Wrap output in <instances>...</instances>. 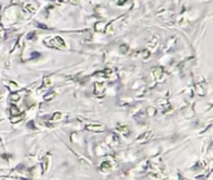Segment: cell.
I'll list each match as a JSON object with an SVG mask.
<instances>
[{"instance_id": "cell-1", "label": "cell", "mask_w": 213, "mask_h": 180, "mask_svg": "<svg viewBox=\"0 0 213 180\" xmlns=\"http://www.w3.org/2000/svg\"><path fill=\"white\" fill-rule=\"evenodd\" d=\"M44 43H45V45H48L49 48H55V49H64V48H65L64 40H63L61 38L47 39Z\"/></svg>"}, {"instance_id": "cell-2", "label": "cell", "mask_w": 213, "mask_h": 180, "mask_svg": "<svg viewBox=\"0 0 213 180\" xmlns=\"http://www.w3.org/2000/svg\"><path fill=\"white\" fill-rule=\"evenodd\" d=\"M85 129L89 131H95V133H100V131H104L105 130V126L104 125H100V124H89L85 126Z\"/></svg>"}, {"instance_id": "cell-3", "label": "cell", "mask_w": 213, "mask_h": 180, "mask_svg": "<svg viewBox=\"0 0 213 180\" xmlns=\"http://www.w3.org/2000/svg\"><path fill=\"white\" fill-rule=\"evenodd\" d=\"M94 88H95V91H94V94L95 95H100V94H103L104 93V85H102L100 83H95L94 84Z\"/></svg>"}, {"instance_id": "cell-4", "label": "cell", "mask_w": 213, "mask_h": 180, "mask_svg": "<svg viewBox=\"0 0 213 180\" xmlns=\"http://www.w3.org/2000/svg\"><path fill=\"white\" fill-rule=\"evenodd\" d=\"M105 26H106L105 23H103V21H98L97 24H95V26H94V29H95L97 31H104V30H105Z\"/></svg>"}, {"instance_id": "cell-5", "label": "cell", "mask_w": 213, "mask_h": 180, "mask_svg": "<svg viewBox=\"0 0 213 180\" xmlns=\"http://www.w3.org/2000/svg\"><path fill=\"white\" fill-rule=\"evenodd\" d=\"M153 73H154V76L157 78V80H159L161 76L163 75V69L162 68H155L154 70H153Z\"/></svg>"}, {"instance_id": "cell-6", "label": "cell", "mask_w": 213, "mask_h": 180, "mask_svg": "<svg viewBox=\"0 0 213 180\" xmlns=\"http://www.w3.org/2000/svg\"><path fill=\"white\" fill-rule=\"evenodd\" d=\"M10 114H11V116H15V115H19V114H21V111H20L15 105H11V106H10Z\"/></svg>"}, {"instance_id": "cell-7", "label": "cell", "mask_w": 213, "mask_h": 180, "mask_svg": "<svg viewBox=\"0 0 213 180\" xmlns=\"http://www.w3.org/2000/svg\"><path fill=\"white\" fill-rule=\"evenodd\" d=\"M152 135V131H147V133L142 134L139 138H138V141H147V139Z\"/></svg>"}, {"instance_id": "cell-8", "label": "cell", "mask_w": 213, "mask_h": 180, "mask_svg": "<svg viewBox=\"0 0 213 180\" xmlns=\"http://www.w3.org/2000/svg\"><path fill=\"white\" fill-rule=\"evenodd\" d=\"M110 168H112V164H110L109 161H104V163L100 165V169H102V170H110Z\"/></svg>"}, {"instance_id": "cell-9", "label": "cell", "mask_w": 213, "mask_h": 180, "mask_svg": "<svg viewBox=\"0 0 213 180\" xmlns=\"http://www.w3.org/2000/svg\"><path fill=\"white\" fill-rule=\"evenodd\" d=\"M20 120H23V115H21V114H19V115H15V116H11V123H13V124L19 123Z\"/></svg>"}, {"instance_id": "cell-10", "label": "cell", "mask_w": 213, "mask_h": 180, "mask_svg": "<svg viewBox=\"0 0 213 180\" xmlns=\"http://www.w3.org/2000/svg\"><path fill=\"white\" fill-rule=\"evenodd\" d=\"M19 99H20V95L18 94L16 91H15V93H13V94L10 95V101H14V103H15V101H18Z\"/></svg>"}, {"instance_id": "cell-11", "label": "cell", "mask_w": 213, "mask_h": 180, "mask_svg": "<svg viewBox=\"0 0 213 180\" xmlns=\"http://www.w3.org/2000/svg\"><path fill=\"white\" fill-rule=\"evenodd\" d=\"M118 130H119L120 133H123L124 135H129V129H128L127 126H118Z\"/></svg>"}, {"instance_id": "cell-12", "label": "cell", "mask_w": 213, "mask_h": 180, "mask_svg": "<svg viewBox=\"0 0 213 180\" xmlns=\"http://www.w3.org/2000/svg\"><path fill=\"white\" fill-rule=\"evenodd\" d=\"M9 88L11 89V91H13V93H15V91L18 90V85H16L14 81H10V83H9Z\"/></svg>"}, {"instance_id": "cell-13", "label": "cell", "mask_w": 213, "mask_h": 180, "mask_svg": "<svg viewBox=\"0 0 213 180\" xmlns=\"http://www.w3.org/2000/svg\"><path fill=\"white\" fill-rule=\"evenodd\" d=\"M61 118V113H59V111H57V113H54V115H53V118H51V120L53 121H58L59 119Z\"/></svg>"}, {"instance_id": "cell-14", "label": "cell", "mask_w": 213, "mask_h": 180, "mask_svg": "<svg viewBox=\"0 0 213 180\" xmlns=\"http://www.w3.org/2000/svg\"><path fill=\"white\" fill-rule=\"evenodd\" d=\"M50 83H51V80H50V76H45V78L43 79V85H44V86L50 85Z\"/></svg>"}, {"instance_id": "cell-15", "label": "cell", "mask_w": 213, "mask_h": 180, "mask_svg": "<svg viewBox=\"0 0 213 180\" xmlns=\"http://www.w3.org/2000/svg\"><path fill=\"white\" fill-rule=\"evenodd\" d=\"M54 96H55V94H54V93H48V94L44 96V100H45V101H49V100H51Z\"/></svg>"}, {"instance_id": "cell-16", "label": "cell", "mask_w": 213, "mask_h": 180, "mask_svg": "<svg viewBox=\"0 0 213 180\" xmlns=\"http://www.w3.org/2000/svg\"><path fill=\"white\" fill-rule=\"evenodd\" d=\"M119 50H120V53H123V54H126L127 51H128V45H126V44H123V45H120V46H119Z\"/></svg>"}, {"instance_id": "cell-17", "label": "cell", "mask_w": 213, "mask_h": 180, "mask_svg": "<svg viewBox=\"0 0 213 180\" xmlns=\"http://www.w3.org/2000/svg\"><path fill=\"white\" fill-rule=\"evenodd\" d=\"M26 126H28V129H31V130H37V128H35V124H34V121H33V120L26 124Z\"/></svg>"}, {"instance_id": "cell-18", "label": "cell", "mask_w": 213, "mask_h": 180, "mask_svg": "<svg viewBox=\"0 0 213 180\" xmlns=\"http://www.w3.org/2000/svg\"><path fill=\"white\" fill-rule=\"evenodd\" d=\"M38 58H40V53H38V51H34V53H31V55H30V59H31V60H34V59H38Z\"/></svg>"}, {"instance_id": "cell-19", "label": "cell", "mask_w": 213, "mask_h": 180, "mask_svg": "<svg viewBox=\"0 0 213 180\" xmlns=\"http://www.w3.org/2000/svg\"><path fill=\"white\" fill-rule=\"evenodd\" d=\"M147 113H148V115H149V116H152V115H154V114H155V110H154V108H148V110H147Z\"/></svg>"}, {"instance_id": "cell-20", "label": "cell", "mask_w": 213, "mask_h": 180, "mask_svg": "<svg viewBox=\"0 0 213 180\" xmlns=\"http://www.w3.org/2000/svg\"><path fill=\"white\" fill-rule=\"evenodd\" d=\"M28 39L29 40H34L35 39V33H30L29 35H28Z\"/></svg>"}, {"instance_id": "cell-21", "label": "cell", "mask_w": 213, "mask_h": 180, "mask_svg": "<svg viewBox=\"0 0 213 180\" xmlns=\"http://www.w3.org/2000/svg\"><path fill=\"white\" fill-rule=\"evenodd\" d=\"M26 10L30 11V13H33V11H34V6H31V5H26Z\"/></svg>"}, {"instance_id": "cell-22", "label": "cell", "mask_w": 213, "mask_h": 180, "mask_svg": "<svg viewBox=\"0 0 213 180\" xmlns=\"http://www.w3.org/2000/svg\"><path fill=\"white\" fill-rule=\"evenodd\" d=\"M38 26L40 29H48V26H47V25H44V24H38Z\"/></svg>"}, {"instance_id": "cell-23", "label": "cell", "mask_w": 213, "mask_h": 180, "mask_svg": "<svg viewBox=\"0 0 213 180\" xmlns=\"http://www.w3.org/2000/svg\"><path fill=\"white\" fill-rule=\"evenodd\" d=\"M3 158H4V159H10V158H11V155H8V154H3Z\"/></svg>"}, {"instance_id": "cell-24", "label": "cell", "mask_w": 213, "mask_h": 180, "mask_svg": "<svg viewBox=\"0 0 213 180\" xmlns=\"http://www.w3.org/2000/svg\"><path fill=\"white\" fill-rule=\"evenodd\" d=\"M3 34H4V30H3V28H1V26H0V38H1V36H3Z\"/></svg>"}]
</instances>
